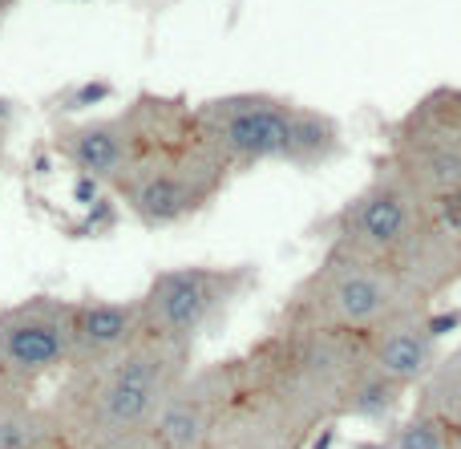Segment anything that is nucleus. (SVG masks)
I'll return each instance as SVG.
<instances>
[{
	"instance_id": "7",
	"label": "nucleus",
	"mask_w": 461,
	"mask_h": 449,
	"mask_svg": "<svg viewBox=\"0 0 461 449\" xmlns=\"http://www.w3.org/2000/svg\"><path fill=\"white\" fill-rule=\"evenodd\" d=\"M328 421L279 377L259 348L230 356V385L211 449H308Z\"/></svg>"
},
{
	"instance_id": "6",
	"label": "nucleus",
	"mask_w": 461,
	"mask_h": 449,
	"mask_svg": "<svg viewBox=\"0 0 461 449\" xmlns=\"http://www.w3.org/2000/svg\"><path fill=\"white\" fill-rule=\"evenodd\" d=\"M255 264H183L162 267L138 292L142 332L178 348H199L203 337L223 328L239 304L255 292Z\"/></svg>"
},
{
	"instance_id": "1",
	"label": "nucleus",
	"mask_w": 461,
	"mask_h": 449,
	"mask_svg": "<svg viewBox=\"0 0 461 449\" xmlns=\"http://www.w3.org/2000/svg\"><path fill=\"white\" fill-rule=\"evenodd\" d=\"M320 231L328 235V247L381 264L429 304L461 283V235L384 162L348 202L324 219Z\"/></svg>"
},
{
	"instance_id": "3",
	"label": "nucleus",
	"mask_w": 461,
	"mask_h": 449,
	"mask_svg": "<svg viewBox=\"0 0 461 449\" xmlns=\"http://www.w3.org/2000/svg\"><path fill=\"white\" fill-rule=\"evenodd\" d=\"M191 130L230 170V178L263 162L324 170L344 154V126L336 113L263 89H239L194 102Z\"/></svg>"
},
{
	"instance_id": "14",
	"label": "nucleus",
	"mask_w": 461,
	"mask_h": 449,
	"mask_svg": "<svg viewBox=\"0 0 461 449\" xmlns=\"http://www.w3.org/2000/svg\"><path fill=\"white\" fill-rule=\"evenodd\" d=\"M0 449H65L49 405L0 389Z\"/></svg>"
},
{
	"instance_id": "18",
	"label": "nucleus",
	"mask_w": 461,
	"mask_h": 449,
	"mask_svg": "<svg viewBox=\"0 0 461 449\" xmlns=\"http://www.w3.org/2000/svg\"><path fill=\"white\" fill-rule=\"evenodd\" d=\"M0 21H5V13H0Z\"/></svg>"
},
{
	"instance_id": "12",
	"label": "nucleus",
	"mask_w": 461,
	"mask_h": 449,
	"mask_svg": "<svg viewBox=\"0 0 461 449\" xmlns=\"http://www.w3.org/2000/svg\"><path fill=\"white\" fill-rule=\"evenodd\" d=\"M230 385V356L227 361L194 364L191 377L175 389V397L167 401V409L158 413V421L150 426V445L154 449H211L215 442L219 413L227 401Z\"/></svg>"
},
{
	"instance_id": "16",
	"label": "nucleus",
	"mask_w": 461,
	"mask_h": 449,
	"mask_svg": "<svg viewBox=\"0 0 461 449\" xmlns=\"http://www.w3.org/2000/svg\"><path fill=\"white\" fill-rule=\"evenodd\" d=\"M73 449H154L150 437L138 434V437H110V442H89V445H73Z\"/></svg>"
},
{
	"instance_id": "9",
	"label": "nucleus",
	"mask_w": 461,
	"mask_h": 449,
	"mask_svg": "<svg viewBox=\"0 0 461 449\" xmlns=\"http://www.w3.org/2000/svg\"><path fill=\"white\" fill-rule=\"evenodd\" d=\"M230 170L207 146L194 138V130L186 138L170 146L150 150L118 186L122 211H126L134 223L162 231V227H178L186 219L203 215V211L215 207V199L227 191Z\"/></svg>"
},
{
	"instance_id": "11",
	"label": "nucleus",
	"mask_w": 461,
	"mask_h": 449,
	"mask_svg": "<svg viewBox=\"0 0 461 449\" xmlns=\"http://www.w3.org/2000/svg\"><path fill=\"white\" fill-rule=\"evenodd\" d=\"M454 324H457V316H438L429 308V312H413V316H405V320L381 328L376 337L365 340L368 373L381 377L384 385L401 389V393L421 389V381L429 377V373L438 369V361L446 356L441 353V340H446V332L454 328Z\"/></svg>"
},
{
	"instance_id": "4",
	"label": "nucleus",
	"mask_w": 461,
	"mask_h": 449,
	"mask_svg": "<svg viewBox=\"0 0 461 449\" xmlns=\"http://www.w3.org/2000/svg\"><path fill=\"white\" fill-rule=\"evenodd\" d=\"M429 300L409 288L401 275L384 272L381 264H368L360 256H348V251L328 247L320 264L287 292L276 324L368 340L389 324L413 312H429Z\"/></svg>"
},
{
	"instance_id": "15",
	"label": "nucleus",
	"mask_w": 461,
	"mask_h": 449,
	"mask_svg": "<svg viewBox=\"0 0 461 449\" xmlns=\"http://www.w3.org/2000/svg\"><path fill=\"white\" fill-rule=\"evenodd\" d=\"M376 449H461V442H457V434L446 426V421L413 409L405 421H397V426L381 437V445Z\"/></svg>"
},
{
	"instance_id": "13",
	"label": "nucleus",
	"mask_w": 461,
	"mask_h": 449,
	"mask_svg": "<svg viewBox=\"0 0 461 449\" xmlns=\"http://www.w3.org/2000/svg\"><path fill=\"white\" fill-rule=\"evenodd\" d=\"M142 308L138 296L130 300H110V296H77L69 316V369H94L113 356H122L126 348H134L142 340Z\"/></svg>"
},
{
	"instance_id": "5",
	"label": "nucleus",
	"mask_w": 461,
	"mask_h": 449,
	"mask_svg": "<svg viewBox=\"0 0 461 449\" xmlns=\"http://www.w3.org/2000/svg\"><path fill=\"white\" fill-rule=\"evenodd\" d=\"M191 134V105L183 97L138 94L126 110L102 118H61L53 126V154L94 186H118L158 146Z\"/></svg>"
},
{
	"instance_id": "8",
	"label": "nucleus",
	"mask_w": 461,
	"mask_h": 449,
	"mask_svg": "<svg viewBox=\"0 0 461 449\" xmlns=\"http://www.w3.org/2000/svg\"><path fill=\"white\" fill-rule=\"evenodd\" d=\"M384 166L429 199L461 235V85L429 89L401 113Z\"/></svg>"
},
{
	"instance_id": "17",
	"label": "nucleus",
	"mask_w": 461,
	"mask_h": 449,
	"mask_svg": "<svg viewBox=\"0 0 461 449\" xmlns=\"http://www.w3.org/2000/svg\"><path fill=\"white\" fill-rule=\"evenodd\" d=\"M13 8H16V0H0V13H5V16L13 13Z\"/></svg>"
},
{
	"instance_id": "2",
	"label": "nucleus",
	"mask_w": 461,
	"mask_h": 449,
	"mask_svg": "<svg viewBox=\"0 0 461 449\" xmlns=\"http://www.w3.org/2000/svg\"><path fill=\"white\" fill-rule=\"evenodd\" d=\"M191 369L194 348L142 337L113 361L65 373L45 405L65 449L110 442V437H138L150 434V426L167 409L175 389L191 377Z\"/></svg>"
},
{
	"instance_id": "10",
	"label": "nucleus",
	"mask_w": 461,
	"mask_h": 449,
	"mask_svg": "<svg viewBox=\"0 0 461 449\" xmlns=\"http://www.w3.org/2000/svg\"><path fill=\"white\" fill-rule=\"evenodd\" d=\"M69 316L73 300L37 292L0 308V389L37 397L45 381L69 369Z\"/></svg>"
}]
</instances>
